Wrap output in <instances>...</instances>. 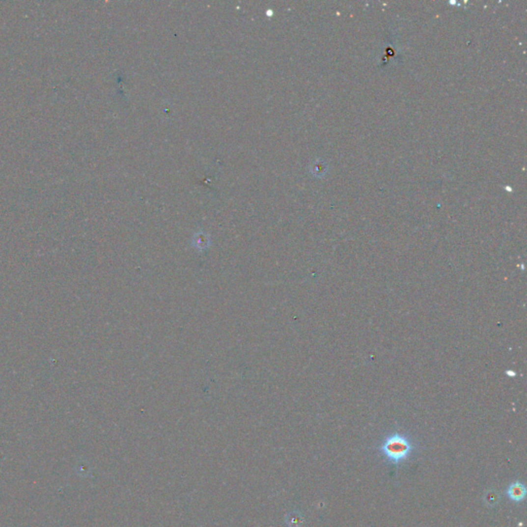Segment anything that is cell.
Here are the masks:
<instances>
[{
    "mask_svg": "<svg viewBox=\"0 0 527 527\" xmlns=\"http://www.w3.org/2000/svg\"><path fill=\"white\" fill-rule=\"evenodd\" d=\"M526 489L522 483L516 482L509 487L507 491V496L509 499L515 502H520L525 499Z\"/></svg>",
    "mask_w": 527,
    "mask_h": 527,
    "instance_id": "cell-2",
    "label": "cell"
},
{
    "mask_svg": "<svg viewBox=\"0 0 527 527\" xmlns=\"http://www.w3.org/2000/svg\"><path fill=\"white\" fill-rule=\"evenodd\" d=\"M290 517H292V519H287V522H288L289 526L296 527V526H299L301 523H302V518L300 517L299 514H290Z\"/></svg>",
    "mask_w": 527,
    "mask_h": 527,
    "instance_id": "cell-3",
    "label": "cell"
},
{
    "mask_svg": "<svg viewBox=\"0 0 527 527\" xmlns=\"http://www.w3.org/2000/svg\"><path fill=\"white\" fill-rule=\"evenodd\" d=\"M413 449L414 446L410 438L400 433H393L386 437L380 446L382 455L394 466L410 457Z\"/></svg>",
    "mask_w": 527,
    "mask_h": 527,
    "instance_id": "cell-1",
    "label": "cell"
}]
</instances>
